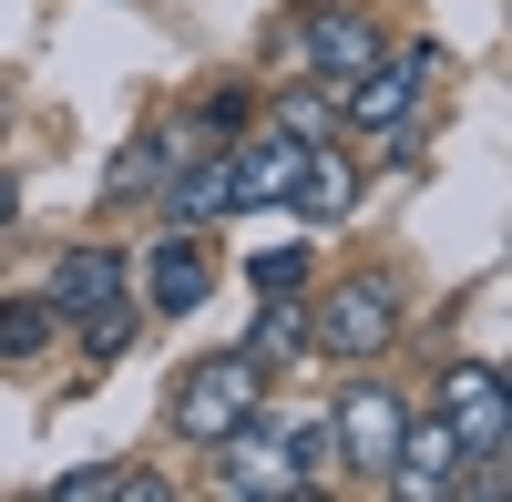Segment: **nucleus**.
<instances>
[{
	"label": "nucleus",
	"mask_w": 512,
	"mask_h": 502,
	"mask_svg": "<svg viewBox=\"0 0 512 502\" xmlns=\"http://www.w3.org/2000/svg\"><path fill=\"white\" fill-rule=\"evenodd\" d=\"M256 410H267V369H256L246 349H216V359H185L175 369V431L185 441L216 451L236 421H256Z\"/></svg>",
	"instance_id": "obj_1"
},
{
	"label": "nucleus",
	"mask_w": 512,
	"mask_h": 502,
	"mask_svg": "<svg viewBox=\"0 0 512 502\" xmlns=\"http://www.w3.org/2000/svg\"><path fill=\"white\" fill-rule=\"evenodd\" d=\"M400 339V287L390 277H338V287H318L308 298V349H328V359H379Z\"/></svg>",
	"instance_id": "obj_2"
},
{
	"label": "nucleus",
	"mask_w": 512,
	"mask_h": 502,
	"mask_svg": "<svg viewBox=\"0 0 512 502\" xmlns=\"http://www.w3.org/2000/svg\"><path fill=\"white\" fill-rule=\"evenodd\" d=\"M379 52H390V31H379L359 0H318V11H308V31H297V62H308V82H318L328 103L349 93V82H359Z\"/></svg>",
	"instance_id": "obj_3"
},
{
	"label": "nucleus",
	"mask_w": 512,
	"mask_h": 502,
	"mask_svg": "<svg viewBox=\"0 0 512 502\" xmlns=\"http://www.w3.org/2000/svg\"><path fill=\"white\" fill-rule=\"evenodd\" d=\"M400 390L390 380H349V400L328 410V431H338V472H359V482H379L390 472V451H400Z\"/></svg>",
	"instance_id": "obj_4"
},
{
	"label": "nucleus",
	"mask_w": 512,
	"mask_h": 502,
	"mask_svg": "<svg viewBox=\"0 0 512 502\" xmlns=\"http://www.w3.org/2000/svg\"><path fill=\"white\" fill-rule=\"evenodd\" d=\"M420 82H431V41H390L349 93H338V113H349V134H390V123H410Z\"/></svg>",
	"instance_id": "obj_5"
},
{
	"label": "nucleus",
	"mask_w": 512,
	"mask_h": 502,
	"mask_svg": "<svg viewBox=\"0 0 512 502\" xmlns=\"http://www.w3.org/2000/svg\"><path fill=\"white\" fill-rule=\"evenodd\" d=\"M216 451H226V462H216V492H236V502H297V492H308V472L287 462V431H267V410L236 421Z\"/></svg>",
	"instance_id": "obj_6"
},
{
	"label": "nucleus",
	"mask_w": 512,
	"mask_h": 502,
	"mask_svg": "<svg viewBox=\"0 0 512 502\" xmlns=\"http://www.w3.org/2000/svg\"><path fill=\"white\" fill-rule=\"evenodd\" d=\"M297 164H308V134L287 123H256V134H226V175H236V216H277Z\"/></svg>",
	"instance_id": "obj_7"
},
{
	"label": "nucleus",
	"mask_w": 512,
	"mask_h": 502,
	"mask_svg": "<svg viewBox=\"0 0 512 502\" xmlns=\"http://www.w3.org/2000/svg\"><path fill=\"white\" fill-rule=\"evenodd\" d=\"M461 472H472V451H461L451 421H400V451H390V472H379V482H390L400 502H451Z\"/></svg>",
	"instance_id": "obj_8"
},
{
	"label": "nucleus",
	"mask_w": 512,
	"mask_h": 502,
	"mask_svg": "<svg viewBox=\"0 0 512 502\" xmlns=\"http://www.w3.org/2000/svg\"><path fill=\"white\" fill-rule=\"evenodd\" d=\"M441 421L461 431V451H512V400H502V369L492 359H461L441 380Z\"/></svg>",
	"instance_id": "obj_9"
},
{
	"label": "nucleus",
	"mask_w": 512,
	"mask_h": 502,
	"mask_svg": "<svg viewBox=\"0 0 512 502\" xmlns=\"http://www.w3.org/2000/svg\"><path fill=\"white\" fill-rule=\"evenodd\" d=\"M277 216H308V226H349V216H359V164L338 154V134L308 144V164H297V185H287Z\"/></svg>",
	"instance_id": "obj_10"
},
{
	"label": "nucleus",
	"mask_w": 512,
	"mask_h": 502,
	"mask_svg": "<svg viewBox=\"0 0 512 502\" xmlns=\"http://www.w3.org/2000/svg\"><path fill=\"white\" fill-rule=\"evenodd\" d=\"M123 287H134V257H123V246H62L52 277H41V298H52V318H82V308L123 298Z\"/></svg>",
	"instance_id": "obj_11"
},
{
	"label": "nucleus",
	"mask_w": 512,
	"mask_h": 502,
	"mask_svg": "<svg viewBox=\"0 0 512 502\" xmlns=\"http://www.w3.org/2000/svg\"><path fill=\"white\" fill-rule=\"evenodd\" d=\"M144 308H164V318H195L205 308V287H216V257H205V246L195 236H175V226H164V246H154V257H144Z\"/></svg>",
	"instance_id": "obj_12"
},
{
	"label": "nucleus",
	"mask_w": 512,
	"mask_h": 502,
	"mask_svg": "<svg viewBox=\"0 0 512 502\" xmlns=\"http://www.w3.org/2000/svg\"><path fill=\"white\" fill-rule=\"evenodd\" d=\"M216 216H236V175H226V144L205 154V164H185L175 185H164V226H175V236H205Z\"/></svg>",
	"instance_id": "obj_13"
},
{
	"label": "nucleus",
	"mask_w": 512,
	"mask_h": 502,
	"mask_svg": "<svg viewBox=\"0 0 512 502\" xmlns=\"http://www.w3.org/2000/svg\"><path fill=\"white\" fill-rule=\"evenodd\" d=\"M256 369H287L297 349H308V298H267V308H256L246 318V339H236Z\"/></svg>",
	"instance_id": "obj_14"
},
{
	"label": "nucleus",
	"mask_w": 512,
	"mask_h": 502,
	"mask_svg": "<svg viewBox=\"0 0 512 502\" xmlns=\"http://www.w3.org/2000/svg\"><path fill=\"white\" fill-rule=\"evenodd\" d=\"M72 328H82V349H93V359H123V349L144 339V298H134V287H123V298H103V308H82Z\"/></svg>",
	"instance_id": "obj_15"
},
{
	"label": "nucleus",
	"mask_w": 512,
	"mask_h": 502,
	"mask_svg": "<svg viewBox=\"0 0 512 502\" xmlns=\"http://www.w3.org/2000/svg\"><path fill=\"white\" fill-rule=\"evenodd\" d=\"M52 298H0V369H21V359H41L52 349Z\"/></svg>",
	"instance_id": "obj_16"
},
{
	"label": "nucleus",
	"mask_w": 512,
	"mask_h": 502,
	"mask_svg": "<svg viewBox=\"0 0 512 502\" xmlns=\"http://www.w3.org/2000/svg\"><path fill=\"white\" fill-rule=\"evenodd\" d=\"M134 492H164V482L123 472V462H82V472H62V482H52V502H134Z\"/></svg>",
	"instance_id": "obj_17"
},
{
	"label": "nucleus",
	"mask_w": 512,
	"mask_h": 502,
	"mask_svg": "<svg viewBox=\"0 0 512 502\" xmlns=\"http://www.w3.org/2000/svg\"><path fill=\"white\" fill-rule=\"evenodd\" d=\"M308 277H318L308 246H256V257H246V287H256V298H297Z\"/></svg>",
	"instance_id": "obj_18"
},
{
	"label": "nucleus",
	"mask_w": 512,
	"mask_h": 502,
	"mask_svg": "<svg viewBox=\"0 0 512 502\" xmlns=\"http://www.w3.org/2000/svg\"><path fill=\"white\" fill-rule=\"evenodd\" d=\"M175 154H185V134H144L134 154L113 164V195H144V185H154V175H164V164H175Z\"/></svg>",
	"instance_id": "obj_19"
},
{
	"label": "nucleus",
	"mask_w": 512,
	"mask_h": 502,
	"mask_svg": "<svg viewBox=\"0 0 512 502\" xmlns=\"http://www.w3.org/2000/svg\"><path fill=\"white\" fill-rule=\"evenodd\" d=\"M287 462L308 472V482H328V472H338V431H328V421H297V431H287Z\"/></svg>",
	"instance_id": "obj_20"
},
{
	"label": "nucleus",
	"mask_w": 512,
	"mask_h": 502,
	"mask_svg": "<svg viewBox=\"0 0 512 502\" xmlns=\"http://www.w3.org/2000/svg\"><path fill=\"white\" fill-rule=\"evenodd\" d=\"M277 123H287V134H308V144H318V134H328V93H297V103H277Z\"/></svg>",
	"instance_id": "obj_21"
},
{
	"label": "nucleus",
	"mask_w": 512,
	"mask_h": 502,
	"mask_svg": "<svg viewBox=\"0 0 512 502\" xmlns=\"http://www.w3.org/2000/svg\"><path fill=\"white\" fill-rule=\"evenodd\" d=\"M11 216H21V175L0 164V236H11Z\"/></svg>",
	"instance_id": "obj_22"
},
{
	"label": "nucleus",
	"mask_w": 512,
	"mask_h": 502,
	"mask_svg": "<svg viewBox=\"0 0 512 502\" xmlns=\"http://www.w3.org/2000/svg\"><path fill=\"white\" fill-rule=\"evenodd\" d=\"M308 11H318V0H308Z\"/></svg>",
	"instance_id": "obj_23"
}]
</instances>
